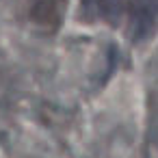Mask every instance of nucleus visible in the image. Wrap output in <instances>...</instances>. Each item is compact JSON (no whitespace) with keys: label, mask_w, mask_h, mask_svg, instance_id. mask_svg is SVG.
<instances>
[{"label":"nucleus","mask_w":158,"mask_h":158,"mask_svg":"<svg viewBox=\"0 0 158 158\" xmlns=\"http://www.w3.org/2000/svg\"><path fill=\"white\" fill-rule=\"evenodd\" d=\"M65 7V0H37L33 7V20L44 26H56Z\"/></svg>","instance_id":"obj_1"}]
</instances>
